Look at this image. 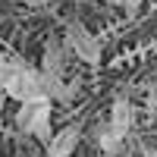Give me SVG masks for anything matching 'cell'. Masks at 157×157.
<instances>
[{
    "label": "cell",
    "instance_id": "cell-14",
    "mask_svg": "<svg viewBox=\"0 0 157 157\" xmlns=\"http://www.w3.org/2000/svg\"><path fill=\"white\" fill-rule=\"evenodd\" d=\"M154 6H157V0H154Z\"/></svg>",
    "mask_w": 157,
    "mask_h": 157
},
{
    "label": "cell",
    "instance_id": "cell-12",
    "mask_svg": "<svg viewBox=\"0 0 157 157\" xmlns=\"http://www.w3.org/2000/svg\"><path fill=\"white\" fill-rule=\"evenodd\" d=\"M101 157H113V154H101Z\"/></svg>",
    "mask_w": 157,
    "mask_h": 157
},
{
    "label": "cell",
    "instance_id": "cell-3",
    "mask_svg": "<svg viewBox=\"0 0 157 157\" xmlns=\"http://www.w3.org/2000/svg\"><path fill=\"white\" fill-rule=\"evenodd\" d=\"M66 47L82 63H88V66H101V41L91 35V29H85L82 22H69L66 25Z\"/></svg>",
    "mask_w": 157,
    "mask_h": 157
},
{
    "label": "cell",
    "instance_id": "cell-9",
    "mask_svg": "<svg viewBox=\"0 0 157 157\" xmlns=\"http://www.w3.org/2000/svg\"><path fill=\"white\" fill-rule=\"evenodd\" d=\"M138 6H141V0H123V10L129 13V16H135V13H138Z\"/></svg>",
    "mask_w": 157,
    "mask_h": 157
},
{
    "label": "cell",
    "instance_id": "cell-5",
    "mask_svg": "<svg viewBox=\"0 0 157 157\" xmlns=\"http://www.w3.org/2000/svg\"><path fill=\"white\" fill-rule=\"evenodd\" d=\"M41 72H44V75H54V78H63V75H66V44H60L57 38H50V41L44 44Z\"/></svg>",
    "mask_w": 157,
    "mask_h": 157
},
{
    "label": "cell",
    "instance_id": "cell-7",
    "mask_svg": "<svg viewBox=\"0 0 157 157\" xmlns=\"http://www.w3.org/2000/svg\"><path fill=\"white\" fill-rule=\"evenodd\" d=\"M98 145H101L104 154H116V151L123 148V135H116L110 126H101V132H98Z\"/></svg>",
    "mask_w": 157,
    "mask_h": 157
},
{
    "label": "cell",
    "instance_id": "cell-11",
    "mask_svg": "<svg viewBox=\"0 0 157 157\" xmlns=\"http://www.w3.org/2000/svg\"><path fill=\"white\" fill-rule=\"evenodd\" d=\"M110 3H120V6H123V0H110Z\"/></svg>",
    "mask_w": 157,
    "mask_h": 157
},
{
    "label": "cell",
    "instance_id": "cell-6",
    "mask_svg": "<svg viewBox=\"0 0 157 157\" xmlns=\"http://www.w3.org/2000/svg\"><path fill=\"white\" fill-rule=\"evenodd\" d=\"M132 123H135V113H132V104H129V98H116L113 101V107H110V129L116 135H129V129H132Z\"/></svg>",
    "mask_w": 157,
    "mask_h": 157
},
{
    "label": "cell",
    "instance_id": "cell-2",
    "mask_svg": "<svg viewBox=\"0 0 157 157\" xmlns=\"http://www.w3.org/2000/svg\"><path fill=\"white\" fill-rule=\"evenodd\" d=\"M50 116H54V101L50 98L22 101V107L16 110V126L47 145V141L54 138V132H50Z\"/></svg>",
    "mask_w": 157,
    "mask_h": 157
},
{
    "label": "cell",
    "instance_id": "cell-1",
    "mask_svg": "<svg viewBox=\"0 0 157 157\" xmlns=\"http://www.w3.org/2000/svg\"><path fill=\"white\" fill-rule=\"evenodd\" d=\"M3 94L13 101H38V98H47L44 94V75L41 69H32L25 63H13L10 60V72H6V82H3Z\"/></svg>",
    "mask_w": 157,
    "mask_h": 157
},
{
    "label": "cell",
    "instance_id": "cell-13",
    "mask_svg": "<svg viewBox=\"0 0 157 157\" xmlns=\"http://www.w3.org/2000/svg\"><path fill=\"white\" fill-rule=\"evenodd\" d=\"M154 107H157V98H154Z\"/></svg>",
    "mask_w": 157,
    "mask_h": 157
},
{
    "label": "cell",
    "instance_id": "cell-10",
    "mask_svg": "<svg viewBox=\"0 0 157 157\" xmlns=\"http://www.w3.org/2000/svg\"><path fill=\"white\" fill-rule=\"evenodd\" d=\"M141 154L145 157H157V145H141Z\"/></svg>",
    "mask_w": 157,
    "mask_h": 157
},
{
    "label": "cell",
    "instance_id": "cell-4",
    "mask_svg": "<svg viewBox=\"0 0 157 157\" xmlns=\"http://www.w3.org/2000/svg\"><path fill=\"white\" fill-rule=\"evenodd\" d=\"M78 141H82V126L69 123L66 129L54 132V138L47 141V157H69V154H75Z\"/></svg>",
    "mask_w": 157,
    "mask_h": 157
},
{
    "label": "cell",
    "instance_id": "cell-8",
    "mask_svg": "<svg viewBox=\"0 0 157 157\" xmlns=\"http://www.w3.org/2000/svg\"><path fill=\"white\" fill-rule=\"evenodd\" d=\"M6 72H10V60H6V54L0 50V94H3V82H6Z\"/></svg>",
    "mask_w": 157,
    "mask_h": 157
}]
</instances>
